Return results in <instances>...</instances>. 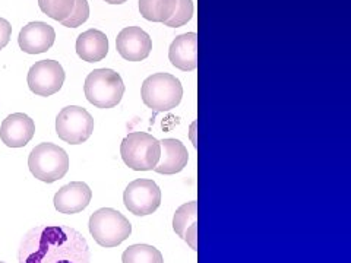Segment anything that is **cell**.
<instances>
[{
  "label": "cell",
  "instance_id": "11",
  "mask_svg": "<svg viewBox=\"0 0 351 263\" xmlns=\"http://www.w3.org/2000/svg\"><path fill=\"white\" fill-rule=\"evenodd\" d=\"M54 40H56V31L46 22L36 21L29 22L19 31L18 44L19 49L27 54H41L49 51Z\"/></svg>",
  "mask_w": 351,
  "mask_h": 263
},
{
  "label": "cell",
  "instance_id": "14",
  "mask_svg": "<svg viewBox=\"0 0 351 263\" xmlns=\"http://www.w3.org/2000/svg\"><path fill=\"white\" fill-rule=\"evenodd\" d=\"M169 59L174 68L183 72H192L197 68V34L186 32L176 37L170 44Z\"/></svg>",
  "mask_w": 351,
  "mask_h": 263
},
{
  "label": "cell",
  "instance_id": "17",
  "mask_svg": "<svg viewBox=\"0 0 351 263\" xmlns=\"http://www.w3.org/2000/svg\"><path fill=\"white\" fill-rule=\"evenodd\" d=\"M173 229L183 241L197 250V202L192 201L178 208L173 216Z\"/></svg>",
  "mask_w": 351,
  "mask_h": 263
},
{
  "label": "cell",
  "instance_id": "18",
  "mask_svg": "<svg viewBox=\"0 0 351 263\" xmlns=\"http://www.w3.org/2000/svg\"><path fill=\"white\" fill-rule=\"evenodd\" d=\"M178 6V0H139V12L142 18L151 22L169 21Z\"/></svg>",
  "mask_w": 351,
  "mask_h": 263
},
{
  "label": "cell",
  "instance_id": "12",
  "mask_svg": "<svg viewBox=\"0 0 351 263\" xmlns=\"http://www.w3.org/2000/svg\"><path fill=\"white\" fill-rule=\"evenodd\" d=\"M36 123L24 113L9 114L0 126V139L9 148H24L34 138Z\"/></svg>",
  "mask_w": 351,
  "mask_h": 263
},
{
  "label": "cell",
  "instance_id": "23",
  "mask_svg": "<svg viewBox=\"0 0 351 263\" xmlns=\"http://www.w3.org/2000/svg\"><path fill=\"white\" fill-rule=\"evenodd\" d=\"M12 37V25L5 18H0V50H3Z\"/></svg>",
  "mask_w": 351,
  "mask_h": 263
},
{
  "label": "cell",
  "instance_id": "13",
  "mask_svg": "<svg viewBox=\"0 0 351 263\" xmlns=\"http://www.w3.org/2000/svg\"><path fill=\"white\" fill-rule=\"evenodd\" d=\"M93 199L90 186L84 181H72L60 188L54 195V208L60 214L72 215L84 211Z\"/></svg>",
  "mask_w": 351,
  "mask_h": 263
},
{
  "label": "cell",
  "instance_id": "9",
  "mask_svg": "<svg viewBox=\"0 0 351 263\" xmlns=\"http://www.w3.org/2000/svg\"><path fill=\"white\" fill-rule=\"evenodd\" d=\"M64 71L56 60H40L29 68L27 82L31 92L40 97H50L62 90L64 84Z\"/></svg>",
  "mask_w": 351,
  "mask_h": 263
},
{
  "label": "cell",
  "instance_id": "3",
  "mask_svg": "<svg viewBox=\"0 0 351 263\" xmlns=\"http://www.w3.org/2000/svg\"><path fill=\"white\" fill-rule=\"evenodd\" d=\"M84 92L86 100L97 108H113L122 101L125 84L113 69H95L86 76Z\"/></svg>",
  "mask_w": 351,
  "mask_h": 263
},
{
  "label": "cell",
  "instance_id": "19",
  "mask_svg": "<svg viewBox=\"0 0 351 263\" xmlns=\"http://www.w3.org/2000/svg\"><path fill=\"white\" fill-rule=\"evenodd\" d=\"M123 263H164L158 249L149 245H132L122 255Z\"/></svg>",
  "mask_w": 351,
  "mask_h": 263
},
{
  "label": "cell",
  "instance_id": "16",
  "mask_svg": "<svg viewBox=\"0 0 351 263\" xmlns=\"http://www.w3.org/2000/svg\"><path fill=\"white\" fill-rule=\"evenodd\" d=\"M76 54L88 63H97L108 54V38L100 29H88L76 38Z\"/></svg>",
  "mask_w": 351,
  "mask_h": 263
},
{
  "label": "cell",
  "instance_id": "4",
  "mask_svg": "<svg viewBox=\"0 0 351 263\" xmlns=\"http://www.w3.org/2000/svg\"><path fill=\"white\" fill-rule=\"evenodd\" d=\"M28 167L36 179L54 183L63 179L69 170V155L63 148L51 142H43L31 151Z\"/></svg>",
  "mask_w": 351,
  "mask_h": 263
},
{
  "label": "cell",
  "instance_id": "7",
  "mask_svg": "<svg viewBox=\"0 0 351 263\" xmlns=\"http://www.w3.org/2000/svg\"><path fill=\"white\" fill-rule=\"evenodd\" d=\"M94 132V118L80 105L62 108L56 117V134L69 145H80L91 138Z\"/></svg>",
  "mask_w": 351,
  "mask_h": 263
},
{
  "label": "cell",
  "instance_id": "15",
  "mask_svg": "<svg viewBox=\"0 0 351 263\" xmlns=\"http://www.w3.org/2000/svg\"><path fill=\"white\" fill-rule=\"evenodd\" d=\"M161 155L160 161L154 168L158 174H176L180 173L189 161V153L186 147L178 139H162L160 140Z\"/></svg>",
  "mask_w": 351,
  "mask_h": 263
},
{
  "label": "cell",
  "instance_id": "8",
  "mask_svg": "<svg viewBox=\"0 0 351 263\" xmlns=\"http://www.w3.org/2000/svg\"><path fill=\"white\" fill-rule=\"evenodd\" d=\"M123 203L136 216L151 215L161 205V190L154 180L138 179L129 183L123 193Z\"/></svg>",
  "mask_w": 351,
  "mask_h": 263
},
{
  "label": "cell",
  "instance_id": "1",
  "mask_svg": "<svg viewBox=\"0 0 351 263\" xmlns=\"http://www.w3.org/2000/svg\"><path fill=\"white\" fill-rule=\"evenodd\" d=\"M85 237L68 225H40L21 240L19 263H90Z\"/></svg>",
  "mask_w": 351,
  "mask_h": 263
},
{
  "label": "cell",
  "instance_id": "20",
  "mask_svg": "<svg viewBox=\"0 0 351 263\" xmlns=\"http://www.w3.org/2000/svg\"><path fill=\"white\" fill-rule=\"evenodd\" d=\"M38 6L44 15L62 22L73 12L75 0H38Z\"/></svg>",
  "mask_w": 351,
  "mask_h": 263
},
{
  "label": "cell",
  "instance_id": "21",
  "mask_svg": "<svg viewBox=\"0 0 351 263\" xmlns=\"http://www.w3.org/2000/svg\"><path fill=\"white\" fill-rule=\"evenodd\" d=\"M193 2L192 0H178V6L173 16L164 22V25L169 28H179L188 24V22L193 18Z\"/></svg>",
  "mask_w": 351,
  "mask_h": 263
},
{
  "label": "cell",
  "instance_id": "6",
  "mask_svg": "<svg viewBox=\"0 0 351 263\" xmlns=\"http://www.w3.org/2000/svg\"><path fill=\"white\" fill-rule=\"evenodd\" d=\"M90 233L103 247H116L122 245L132 234L129 219L113 208H101L90 216Z\"/></svg>",
  "mask_w": 351,
  "mask_h": 263
},
{
  "label": "cell",
  "instance_id": "25",
  "mask_svg": "<svg viewBox=\"0 0 351 263\" xmlns=\"http://www.w3.org/2000/svg\"><path fill=\"white\" fill-rule=\"evenodd\" d=\"M0 263H5V262H0Z\"/></svg>",
  "mask_w": 351,
  "mask_h": 263
},
{
  "label": "cell",
  "instance_id": "24",
  "mask_svg": "<svg viewBox=\"0 0 351 263\" xmlns=\"http://www.w3.org/2000/svg\"><path fill=\"white\" fill-rule=\"evenodd\" d=\"M104 2L110 5H122V3H126L128 0H104Z\"/></svg>",
  "mask_w": 351,
  "mask_h": 263
},
{
  "label": "cell",
  "instance_id": "22",
  "mask_svg": "<svg viewBox=\"0 0 351 263\" xmlns=\"http://www.w3.org/2000/svg\"><path fill=\"white\" fill-rule=\"evenodd\" d=\"M90 18V5H88V0H75V8L73 12L68 19L62 21L60 24L68 28H78Z\"/></svg>",
  "mask_w": 351,
  "mask_h": 263
},
{
  "label": "cell",
  "instance_id": "10",
  "mask_svg": "<svg viewBox=\"0 0 351 263\" xmlns=\"http://www.w3.org/2000/svg\"><path fill=\"white\" fill-rule=\"evenodd\" d=\"M116 50L125 60H145L152 50V40L139 27H126L116 38Z\"/></svg>",
  "mask_w": 351,
  "mask_h": 263
},
{
  "label": "cell",
  "instance_id": "2",
  "mask_svg": "<svg viewBox=\"0 0 351 263\" xmlns=\"http://www.w3.org/2000/svg\"><path fill=\"white\" fill-rule=\"evenodd\" d=\"M141 95L142 101L154 113H164L180 104L183 86L182 82L170 73H154L142 84Z\"/></svg>",
  "mask_w": 351,
  "mask_h": 263
},
{
  "label": "cell",
  "instance_id": "5",
  "mask_svg": "<svg viewBox=\"0 0 351 263\" xmlns=\"http://www.w3.org/2000/svg\"><path fill=\"white\" fill-rule=\"evenodd\" d=\"M120 155L129 168L135 171H151L160 161V140L145 132H132L122 140Z\"/></svg>",
  "mask_w": 351,
  "mask_h": 263
}]
</instances>
